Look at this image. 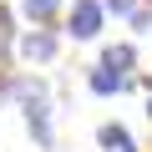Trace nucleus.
Segmentation results:
<instances>
[{
	"label": "nucleus",
	"mask_w": 152,
	"mask_h": 152,
	"mask_svg": "<svg viewBox=\"0 0 152 152\" xmlns=\"http://www.w3.org/2000/svg\"><path fill=\"white\" fill-rule=\"evenodd\" d=\"M102 66H112V71H132V66H137V51H132V46H107V51H102Z\"/></svg>",
	"instance_id": "obj_7"
},
{
	"label": "nucleus",
	"mask_w": 152,
	"mask_h": 152,
	"mask_svg": "<svg viewBox=\"0 0 152 152\" xmlns=\"http://www.w3.org/2000/svg\"><path fill=\"white\" fill-rule=\"evenodd\" d=\"M86 86H91L96 96H122V91L132 86V76H127V71H112V66H91Z\"/></svg>",
	"instance_id": "obj_4"
},
{
	"label": "nucleus",
	"mask_w": 152,
	"mask_h": 152,
	"mask_svg": "<svg viewBox=\"0 0 152 152\" xmlns=\"http://www.w3.org/2000/svg\"><path fill=\"white\" fill-rule=\"evenodd\" d=\"M15 51H20L26 61H51V56H56V36H51L46 26H36V31H26V36L15 41Z\"/></svg>",
	"instance_id": "obj_3"
},
{
	"label": "nucleus",
	"mask_w": 152,
	"mask_h": 152,
	"mask_svg": "<svg viewBox=\"0 0 152 152\" xmlns=\"http://www.w3.org/2000/svg\"><path fill=\"white\" fill-rule=\"evenodd\" d=\"M147 117H152V91H147Z\"/></svg>",
	"instance_id": "obj_10"
},
{
	"label": "nucleus",
	"mask_w": 152,
	"mask_h": 152,
	"mask_svg": "<svg viewBox=\"0 0 152 152\" xmlns=\"http://www.w3.org/2000/svg\"><path fill=\"white\" fill-rule=\"evenodd\" d=\"M20 112H26V127H31L36 147H41V152H51V147H56V127H51V102H46V96H31V102H20Z\"/></svg>",
	"instance_id": "obj_1"
},
{
	"label": "nucleus",
	"mask_w": 152,
	"mask_h": 152,
	"mask_svg": "<svg viewBox=\"0 0 152 152\" xmlns=\"http://www.w3.org/2000/svg\"><path fill=\"white\" fill-rule=\"evenodd\" d=\"M96 147H102V152H137V137H132L122 122H102V127H96Z\"/></svg>",
	"instance_id": "obj_5"
},
{
	"label": "nucleus",
	"mask_w": 152,
	"mask_h": 152,
	"mask_svg": "<svg viewBox=\"0 0 152 152\" xmlns=\"http://www.w3.org/2000/svg\"><path fill=\"white\" fill-rule=\"evenodd\" d=\"M66 31L76 41H96L102 36V0H76L71 15H66Z\"/></svg>",
	"instance_id": "obj_2"
},
{
	"label": "nucleus",
	"mask_w": 152,
	"mask_h": 152,
	"mask_svg": "<svg viewBox=\"0 0 152 152\" xmlns=\"http://www.w3.org/2000/svg\"><path fill=\"white\" fill-rule=\"evenodd\" d=\"M10 46H15V36H10V15L0 10V66H5V56H10Z\"/></svg>",
	"instance_id": "obj_8"
},
{
	"label": "nucleus",
	"mask_w": 152,
	"mask_h": 152,
	"mask_svg": "<svg viewBox=\"0 0 152 152\" xmlns=\"http://www.w3.org/2000/svg\"><path fill=\"white\" fill-rule=\"evenodd\" d=\"M142 5V0H102V10H112V15H132Z\"/></svg>",
	"instance_id": "obj_9"
},
{
	"label": "nucleus",
	"mask_w": 152,
	"mask_h": 152,
	"mask_svg": "<svg viewBox=\"0 0 152 152\" xmlns=\"http://www.w3.org/2000/svg\"><path fill=\"white\" fill-rule=\"evenodd\" d=\"M56 10H61V0H20V15H26V20H36V26H51V20H56Z\"/></svg>",
	"instance_id": "obj_6"
}]
</instances>
